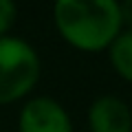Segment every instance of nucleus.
Segmentation results:
<instances>
[{
    "instance_id": "f257e3e1",
    "label": "nucleus",
    "mask_w": 132,
    "mask_h": 132,
    "mask_svg": "<svg viewBox=\"0 0 132 132\" xmlns=\"http://www.w3.org/2000/svg\"><path fill=\"white\" fill-rule=\"evenodd\" d=\"M53 20L62 38L86 53L106 51L123 31L117 0H57Z\"/></svg>"
},
{
    "instance_id": "f03ea898",
    "label": "nucleus",
    "mask_w": 132,
    "mask_h": 132,
    "mask_svg": "<svg viewBox=\"0 0 132 132\" xmlns=\"http://www.w3.org/2000/svg\"><path fill=\"white\" fill-rule=\"evenodd\" d=\"M40 55L22 38H0V106L27 97L40 79Z\"/></svg>"
},
{
    "instance_id": "7ed1b4c3",
    "label": "nucleus",
    "mask_w": 132,
    "mask_h": 132,
    "mask_svg": "<svg viewBox=\"0 0 132 132\" xmlns=\"http://www.w3.org/2000/svg\"><path fill=\"white\" fill-rule=\"evenodd\" d=\"M18 132H73V121L57 99L33 97L20 110Z\"/></svg>"
},
{
    "instance_id": "20e7f679",
    "label": "nucleus",
    "mask_w": 132,
    "mask_h": 132,
    "mask_svg": "<svg viewBox=\"0 0 132 132\" xmlns=\"http://www.w3.org/2000/svg\"><path fill=\"white\" fill-rule=\"evenodd\" d=\"M90 132H132V110L123 99L101 95L88 108Z\"/></svg>"
},
{
    "instance_id": "39448f33",
    "label": "nucleus",
    "mask_w": 132,
    "mask_h": 132,
    "mask_svg": "<svg viewBox=\"0 0 132 132\" xmlns=\"http://www.w3.org/2000/svg\"><path fill=\"white\" fill-rule=\"evenodd\" d=\"M108 55L117 75L132 84V31L123 29L119 33L114 42L108 46Z\"/></svg>"
},
{
    "instance_id": "423d86ee",
    "label": "nucleus",
    "mask_w": 132,
    "mask_h": 132,
    "mask_svg": "<svg viewBox=\"0 0 132 132\" xmlns=\"http://www.w3.org/2000/svg\"><path fill=\"white\" fill-rule=\"evenodd\" d=\"M18 20V7L13 0H0V38L9 35Z\"/></svg>"
},
{
    "instance_id": "0eeeda50",
    "label": "nucleus",
    "mask_w": 132,
    "mask_h": 132,
    "mask_svg": "<svg viewBox=\"0 0 132 132\" xmlns=\"http://www.w3.org/2000/svg\"><path fill=\"white\" fill-rule=\"evenodd\" d=\"M119 9H121V22L126 27V31H132V0L119 2Z\"/></svg>"
}]
</instances>
